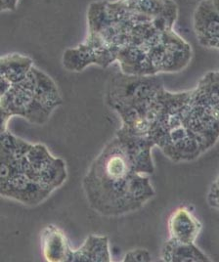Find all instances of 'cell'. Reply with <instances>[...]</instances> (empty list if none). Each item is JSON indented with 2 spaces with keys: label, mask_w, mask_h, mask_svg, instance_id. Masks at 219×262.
Segmentation results:
<instances>
[{
  "label": "cell",
  "mask_w": 219,
  "mask_h": 262,
  "mask_svg": "<svg viewBox=\"0 0 219 262\" xmlns=\"http://www.w3.org/2000/svg\"><path fill=\"white\" fill-rule=\"evenodd\" d=\"M146 140L119 130L92 162L83 180L89 205L100 214L117 216L141 208L155 195L154 172Z\"/></svg>",
  "instance_id": "obj_1"
},
{
  "label": "cell",
  "mask_w": 219,
  "mask_h": 262,
  "mask_svg": "<svg viewBox=\"0 0 219 262\" xmlns=\"http://www.w3.org/2000/svg\"><path fill=\"white\" fill-rule=\"evenodd\" d=\"M0 154V187L4 198L35 206L66 181V163L41 144L26 142L8 131H1Z\"/></svg>",
  "instance_id": "obj_2"
},
{
  "label": "cell",
  "mask_w": 219,
  "mask_h": 262,
  "mask_svg": "<svg viewBox=\"0 0 219 262\" xmlns=\"http://www.w3.org/2000/svg\"><path fill=\"white\" fill-rule=\"evenodd\" d=\"M35 67L23 80L11 84L10 88L1 94V131L6 130L7 120L14 116L25 118L34 124H44L51 112L45 109L36 100Z\"/></svg>",
  "instance_id": "obj_3"
},
{
  "label": "cell",
  "mask_w": 219,
  "mask_h": 262,
  "mask_svg": "<svg viewBox=\"0 0 219 262\" xmlns=\"http://www.w3.org/2000/svg\"><path fill=\"white\" fill-rule=\"evenodd\" d=\"M194 30L199 42L219 49V13L211 0H202L194 13Z\"/></svg>",
  "instance_id": "obj_4"
},
{
  "label": "cell",
  "mask_w": 219,
  "mask_h": 262,
  "mask_svg": "<svg viewBox=\"0 0 219 262\" xmlns=\"http://www.w3.org/2000/svg\"><path fill=\"white\" fill-rule=\"evenodd\" d=\"M201 230V222L185 207L177 208L168 220L169 239L182 244H194Z\"/></svg>",
  "instance_id": "obj_5"
},
{
  "label": "cell",
  "mask_w": 219,
  "mask_h": 262,
  "mask_svg": "<svg viewBox=\"0 0 219 262\" xmlns=\"http://www.w3.org/2000/svg\"><path fill=\"white\" fill-rule=\"evenodd\" d=\"M41 250L46 261H69L72 249L65 233L54 225L46 226L41 232Z\"/></svg>",
  "instance_id": "obj_6"
},
{
  "label": "cell",
  "mask_w": 219,
  "mask_h": 262,
  "mask_svg": "<svg viewBox=\"0 0 219 262\" xmlns=\"http://www.w3.org/2000/svg\"><path fill=\"white\" fill-rule=\"evenodd\" d=\"M69 261H111L108 238L90 235L78 250H72Z\"/></svg>",
  "instance_id": "obj_7"
},
{
  "label": "cell",
  "mask_w": 219,
  "mask_h": 262,
  "mask_svg": "<svg viewBox=\"0 0 219 262\" xmlns=\"http://www.w3.org/2000/svg\"><path fill=\"white\" fill-rule=\"evenodd\" d=\"M33 68V60L22 54L6 55L3 56L0 61L1 77L7 79L11 84L23 80Z\"/></svg>",
  "instance_id": "obj_8"
},
{
  "label": "cell",
  "mask_w": 219,
  "mask_h": 262,
  "mask_svg": "<svg viewBox=\"0 0 219 262\" xmlns=\"http://www.w3.org/2000/svg\"><path fill=\"white\" fill-rule=\"evenodd\" d=\"M162 257L165 261H209L194 244H182L170 239L164 246Z\"/></svg>",
  "instance_id": "obj_9"
},
{
  "label": "cell",
  "mask_w": 219,
  "mask_h": 262,
  "mask_svg": "<svg viewBox=\"0 0 219 262\" xmlns=\"http://www.w3.org/2000/svg\"><path fill=\"white\" fill-rule=\"evenodd\" d=\"M123 261H151V255L146 250H134L124 255Z\"/></svg>",
  "instance_id": "obj_10"
},
{
  "label": "cell",
  "mask_w": 219,
  "mask_h": 262,
  "mask_svg": "<svg viewBox=\"0 0 219 262\" xmlns=\"http://www.w3.org/2000/svg\"><path fill=\"white\" fill-rule=\"evenodd\" d=\"M18 0H1V7L2 11H8V10H15L17 6Z\"/></svg>",
  "instance_id": "obj_11"
}]
</instances>
